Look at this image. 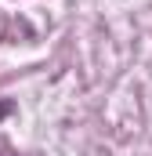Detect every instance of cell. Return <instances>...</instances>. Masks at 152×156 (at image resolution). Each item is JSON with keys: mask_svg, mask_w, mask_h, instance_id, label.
Instances as JSON below:
<instances>
[{"mask_svg": "<svg viewBox=\"0 0 152 156\" xmlns=\"http://www.w3.org/2000/svg\"><path fill=\"white\" fill-rule=\"evenodd\" d=\"M11 113V102H0V116H7Z\"/></svg>", "mask_w": 152, "mask_h": 156, "instance_id": "1", "label": "cell"}]
</instances>
